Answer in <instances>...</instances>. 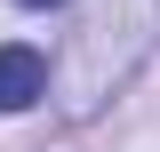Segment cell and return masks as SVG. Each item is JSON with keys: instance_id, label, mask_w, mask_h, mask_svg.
I'll return each mask as SVG.
<instances>
[{"instance_id": "cell-2", "label": "cell", "mask_w": 160, "mask_h": 152, "mask_svg": "<svg viewBox=\"0 0 160 152\" xmlns=\"http://www.w3.org/2000/svg\"><path fill=\"white\" fill-rule=\"evenodd\" d=\"M16 8H64V0H16Z\"/></svg>"}, {"instance_id": "cell-1", "label": "cell", "mask_w": 160, "mask_h": 152, "mask_svg": "<svg viewBox=\"0 0 160 152\" xmlns=\"http://www.w3.org/2000/svg\"><path fill=\"white\" fill-rule=\"evenodd\" d=\"M40 96H48V56L32 40H8L0 48V112H32Z\"/></svg>"}]
</instances>
